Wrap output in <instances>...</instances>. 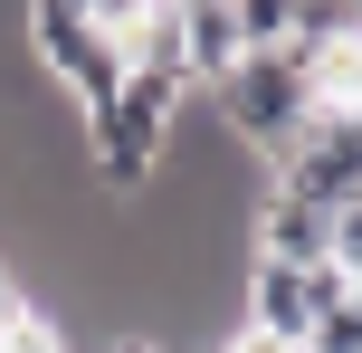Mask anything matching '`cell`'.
Instances as JSON below:
<instances>
[{"mask_svg": "<svg viewBox=\"0 0 362 353\" xmlns=\"http://www.w3.org/2000/svg\"><path fill=\"white\" fill-rule=\"evenodd\" d=\"M248 258H276V267L334 258V210H315V201H296V191L267 182V201L248 210Z\"/></svg>", "mask_w": 362, "mask_h": 353, "instance_id": "3", "label": "cell"}, {"mask_svg": "<svg viewBox=\"0 0 362 353\" xmlns=\"http://www.w3.org/2000/svg\"><path fill=\"white\" fill-rule=\"evenodd\" d=\"M353 19H362V0H353Z\"/></svg>", "mask_w": 362, "mask_h": 353, "instance_id": "14", "label": "cell"}, {"mask_svg": "<svg viewBox=\"0 0 362 353\" xmlns=\"http://www.w3.org/2000/svg\"><path fill=\"white\" fill-rule=\"evenodd\" d=\"M286 48L305 57V67H325V57L362 48V19H353V0H296V19H286Z\"/></svg>", "mask_w": 362, "mask_h": 353, "instance_id": "6", "label": "cell"}, {"mask_svg": "<svg viewBox=\"0 0 362 353\" xmlns=\"http://www.w3.org/2000/svg\"><path fill=\"white\" fill-rule=\"evenodd\" d=\"M305 353H362V306H334V316H315Z\"/></svg>", "mask_w": 362, "mask_h": 353, "instance_id": "8", "label": "cell"}, {"mask_svg": "<svg viewBox=\"0 0 362 353\" xmlns=\"http://www.w3.org/2000/svg\"><path fill=\"white\" fill-rule=\"evenodd\" d=\"M325 125H344V144L362 153V105H344V115H325Z\"/></svg>", "mask_w": 362, "mask_h": 353, "instance_id": "12", "label": "cell"}, {"mask_svg": "<svg viewBox=\"0 0 362 353\" xmlns=\"http://www.w3.org/2000/svg\"><path fill=\"white\" fill-rule=\"evenodd\" d=\"M210 115L229 134V153H257V163H286L315 125V67L296 48H248L229 76L210 86Z\"/></svg>", "mask_w": 362, "mask_h": 353, "instance_id": "1", "label": "cell"}, {"mask_svg": "<svg viewBox=\"0 0 362 353\" xmlns=\"http://www.w3.org/2000/svg\"><path fill=\"white\" fill-rule=\"evenodd\" d=\"M105 353H172V344H163V335H115Z\"/></svg>", "mask_w": 362, "mask_h": 353, "instance_id": "11", "label": "cell"}, {"mask_svg": "<svg viewBox=\"0 0 362 353\" xmlns=\"http://www.w3.org/2000/svg\"><path fill=\"white\" fill-rule=\"evenodd\" d=\"M353 306H362V267H353Z\"/></svg>", "mask_w": 362, "mask_h": 353, "instance_id": "13", "label": "cell"}, {"mask_svg": "<svg viewBox=\"0 0 362 353\" xmlns=\"http://www.w3.org/2000/svg\"><path fill=\"white\" fill-rule=\"evenodd\" d=\"M172 134H181V86H163V76L134 67L124 86H115L105 105L86 115V153H76V163H86L95 182L115 191V201H144V191L163 182Z\"/></svg>", "mask_w": 362, "mask_h": 353, "instance_id": "2", "label": "cell"}, {"mask_svg": "<svg viewBox=\"0 0 362 353\" xmlns=\"http://www.w3.org/2000/svg\"><path fill=\"white\" fill-rule=\"evenodd\" d=\"M334 267H362V201L334 210Z\"/></svg>", "mask_w": 362, "mask_h": 353, "instance_id": "9", "label": "cell"}, {"mask_svg": "<svg viewBox=\"0 0 362 353\" xmlns=\"http://www.w3.org/2000/svg\"><path fill=\"white\" fill-rule=\"evenodd\" d=\"M172 19H181V57H191V86H219V76L238 67V19H229V0H172Z\"/></svg>", "mask_w": 362, "mask_h": 353, "instance_id": "5", "label": "cell"}, {"mask_svg": "<svg viewBox=\"0 0 362 353\" xmlns=\"http://www.w3.org/2000/svg\"><path fill=\"white\" fill-rule=\"evenodd\" d=\"M219 353H286V344H267V335H248V325H229V344Z\"/></svg>", "mask_w": 362, "mask_h": 353, "instance_id": "10", "label": "cell"}, {"mask_svg": "<svg viewBox=\"0 0 362 353\" xmlns=\"http://www.w3.org/2000/svg\"><path fill=\"white\" fill-rule=\"evenodd\" d=\"M229 19H238V48H286L296 0H229Z\"/></svg>", "mask_w": 362, "mask_h": 353, "instance_id": "7", "label": "cell"}, {"mask_svg": "<svg viewBox=\"0 0 362 353\" xmlns=\"http://www.w3.org/2000/svg\"><path fill=\"white\" fill-rule=\"evenodd\" d=\"M276 191H296V201H315V210L362 201V153L344 144V125H305V144L276 163Z\"/></svg>", "mask_w": 362, "mask_h": 353, "instance_id": "4", "label": "cell"}]
</instances>
